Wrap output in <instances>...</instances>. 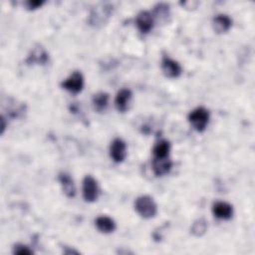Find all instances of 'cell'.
<instances>
[{
	"label": "cell",
	"mask_w": 255,
	"mask_h": 255,
	"mask_svg": "<svg viewBox=\"0 0 255 255\" xmlns=\"http://www.w3.org/2000/svg\"><path fill=\"white\" fill-rule=\"evenodd\" d=\"M188 121L196 131L202 132L208 125L209 112L203 107H198L189 113Z\"/></svg>",
	"instance_id": "cell-3"
},
{
	"label": "cell",
	"mask_w": 255,
	"mask_h": 255,
	"mask_svg": "<svg viewBox=\"0 0 255 255\" xmlns=\"http://www.w3.org/2000/svg\"><path fill=\"white\" fill-rule=\"evenodd\" d=\"M13 253L17 255H31L33 254V250L24 244L18 243L15 244L13 247Z\"/></svg>",
	"instance_id": "cell-20"
},
{
	"label": "cell",
	"mask_w": 255,
	"mask_h": 255,
	"mask_svg": "<svg viewBox=\"0 0 255 255\" xmlns=\"http://www.w3.org/2000/svg\"><path fill=\"white\" fill-rule=\"evenodd\" d=\"M109 94L105 92H99L95 94L92 99L94 109L99 113H103L104 111H106L109 105Z\"/></svg>",
	"instance_id": "cell-16"
},
{
	"label": "cell",
	"mask_w": 255,
	"mask_h": 255,
	"mask_svg": "<svg viewBox=\"0 0 255 255\" xmlns=\"http://www.w3.org/2000/svg\"><path fill=\"white\" fill-rule=\"evenodd\" d=\"M154 24V18L152 13L148 11H140L135 18V25L140 33L147 34L150 32Z\"/></svg>",
	"instance_id": "cell-9"
},
{
	"label": "cell",
	"mask_w": 255,
	"mask_h": 255,
	"mask_svg": "<svg viewBox=\"0 0 255 255\" xmlns=\"http://www.w3.org/2000/svg\"><path fill=\"white\" fill-rule=\"evenodd\" d=\"M170 150V143L168 140L161 139L155 143L152 148V155L154 158H164L168 157Z\"/></svg>",
	"instance_id": "cell-17"
},
{
	"label": "cell",
	"mask_w": 255,
	"mask_h": 255,
	"mask_svg": "<svg viewBox=\"0 0 255 255\" xmlns=\"http://www.w3.org/2000/svg\"><path fill=\"white\" fill-rule=\"evenodd\" d=\"M180 4H181L185 9L191 10V9H194V8L197 7L198 2H197V1H183V2H180Z\"/></svg>",
	"instance_id": "cell-22"
},
{
	"label": "cell",
	"mask_w": 255,
	"mask_h": 255,
	"mask_svg": "<svg viewBox=\"0 0 255 255\" xmlns=\"http://www.w3.org/2000/svg\"><path fill=\"white\" fill-rule=\"evenodd\" d=\"M190 230H191V233L196 237H200L204 235L205 232L207 231V221L204 218L196 219L191 225Z\"/></svg>",
	"instance_id": "cell-19"
},
{
	"label": "cell",
	"mask_w": 255,
	"mask_h": 255,
	"mask_svg": "<svg viewBox=\"0 0 255 255\" xmlns=\"http://www.w3.org/2000/svg\"><path fill=\"white\" fill-rule=\"evenodd\" d=\"M134 209L137 214L144 219H150L154 217L157 212L156 203L149 195L138 196L134 201Z\"/></svg>",
	"instance_id": "cell-1"
},
{
	"label": "cell",
	"mask_w": 255,
	"mask_h": 255,
	"mask_svg": "<svg viewBox=\"0 0 255 255\" xmlns=\"http://www.w3.org/2000/svg\"><path fill=\"white\" fill-rule=\"evenodd\" d=\"M61 87L73 94L80 93L84 88V77L82 73L79 71L73 72L65 81L62 82Z\"/></svg>",
	"instance_id": "cell-5"
},
{
	"label": "cell",
	"mask_w": 255,
	"mask_h": 255,
	"mask_svg": "<svg viewBox=\"0 0 255 255\" xmlns=\"http://www.w3.org/2000/svg\"><path fill=\"white\" fill-rule=\"evenodd\" d=\"M152 16H153V18H155L157 20L165 21L167 19V17L169 16V6H168V4L158 3L157 5H155Z\"/></svg>",
	"instance_id": "cell-18"
},
{
	"label": "cell",
	"mask_w": 255,
	"mask_h": 255,
	"mask_svg": "<svg viewBox=\"0 0 255 255\" xmlns=\"http://www.w3.org/2000/svg\"><path fill=\"white\" fill-rule=\"evenodd\" d=\"M95 225L97 227V229L102 232V233H105V234H108V233H112L116 230L117 228V225H116V222L113 218L109 217V216H106V215H101V216H98L96 218V221H95Z\"/></svg>",
	"instance_id": "cell-14"
},
{
	"label": "cell",
	"mask_w": 255,
	"mask_h": 255,
	"mask_svg": "<svg viewBox=\"0 0 255 255\" xmlns=\"http://www.w3.org/2000/svg\"><path fill=\"white\" fill-rule=\"evenodd\" d=\"M58 179H59V182L62 186V189H63V192L65 193V195L69 198L74 197L76 195V186H75L74 180L71 177V175L67 172L62 171L59 173Z\"/></svg>",
	"instance_id": "cell-11"
},
{
	"label": "cell",
	"mask_w": 255,
	"mask_h": 255,
	"mask_svg": "<svg viewBox=\"0 0 255 255\" xmlns=\"http://www.w3.org/2000/svg\"><path fill=\"white\" fill-rule=\"evenodd\" d=\"M44 4H45V1H42V0H29L25 3L26 8L30 11L36 10V9L42 7Z\"/></svg>",
	"instance_id": "cell-21"
},
{
	"label": "cell",
	"mask_w": 255,
	"mask_h": 255,
	"mask_svg": "<svg viewBox=\"0 0 255 255\" xmlns=\"http://www.w3.org/2000/svg\"><path fill=\"white\" fill-rule=\"evenodd\" d=\"M63 253L64 254H78L79 252L74 250V249H71V248L65 246V247H63Z\"/></svg>",
	"instance_id": "cell-23"
},
{
	"label": "cell",
	"mask_w": 255,
	"mask_h": 255,
	"mask_svg": "<svg viewBox=\"0 0 255 255\" xmlns=\"http://www.w3.org/2000/svg\"><path fill=\"white\" fill-rule=\"evenodd\" d=\"M113 5L100 4L92 9L89 16V24L93 27H101L105 25L113 13Z\"/></svg>",
	"instance_id": "cell-2"
},
{
	"label": "cell",
	"mask_w": 255,
	"mask_h": 255,
	"mask_svg": "<svg viewBox=\"0 0 255 255\" xmlns=\"http://www.w3.org/2000/svg\"><path fill=\"white\" fill-rule=\"evenodd\" d=\"M213 29L218 34H223L229 31L232 26L231 18L226 14H218L213 18L212 21Z\"/></svg>",
	"instance_id": "cell-12"
},
{
	"label": "cell",
	"mask_w": 255,
	"mask_h": 255,
	"mask_svg": "<svg viewBox=\"0 0 255 255\" xmlns=\"http://www.w3.org/2000/svg\"><path fill=\"white\" fill-rule=\"evenodd\" d=\"M100 193L97 180L92 175H86L83 179V197L87 202H94Z\"/></svg>",
	"instance_id": "cell-4"
},
{
	"label": "cell",
	"mask_w": 255,
	"mask_h": 255,
	"mask_svg": "<svg viewBox=\"0 0 255 255\" xmlns=\"http://www.w3.org/2000/svg\"><path fill=\"white\" fill-rule=\"evenodd\" d=\"M212 213L218 219L228 220L233 215V207L228 202L216 201L212 205Z\"/></svg>",
	"instance_id": "cell-10"
},
{
	"label": "cell",
	"mask_w": 255,
	"mask_h": 255,
	"mask_svg": "<svg viewBox=\"0 0 255 255\" xmlns=\"http://www.w3.org/2000/svg\"><path fill=\"white\" fill-rule=\"evenodd\" d=\"M131 99V92L128 89H121L115 99V105L119 112L125 113L128 109V104Z\"/></svg>",
	"instance_id": "cell-13"
},
{
	"label": "cell",
	"mask_w": 255,
	"mask_h": 255,
	"mask_svg": "<svg viewBox=\"0 0 255 255\" xmlns=\"http://www.w3.org/2000/svg\"><path fill=\"white\" fill-rule=\"evenodd\" d=\"M172 162L169 157L154 158L152 159V170L156 176H162L169 172L171 169Z\"/></svg>",
	"instance_id": "cell-15"
},
{
	"label": "cell",
	"mask_w": 255,
	"mask_h": 255,
	"mask_svg": "<svg viewBox=\"0 0 255 255\" xmlns=\"http://www.w3.org/2000/svg\"><path fill=\"white\" fill-rule=\"evenodd\" d=\"M160 67H161V71H162L163 75L169 79L178 78L182 72V69H181V66L179 65V63L177 61L169 58L168 56L162 57Z\"/></svg>",
	"instance_id": "cell-6"
},
{
	"label": "cell",
	"mask_w": 255,
	"mask_h": 255,
	"mask_svg": "<svg viewBox=\"0 0 255 255\" xmlns=\"http://www.w3.org/2000/svg\"><path fill=\"white\" fill-rule=\"evenodd\" d=\"M110 155L112 159L117 163L125 160L127 155V144L122 138L117 137L111 142Z\"/></svg>",
	"instance_id": "cell-8"
},
{
	"label": "cell",
	"mask_w": 255,
	"mask_h": 255,
	"mask_svg": "<svg viewBox=\"0 0 255 255\" xmlns=\"http://www.w3.org/2000/svg\"><path fill=\"white\" fill-rule=\"evenodd\" d=\"M5 128H6V124H5V118L4 116L1 117V134H3L4 130H5Z\"/></svg>",
	"instance_id": "cell-24"
},
{
	"label": "cell",
	"mask_w": 255,
	"mask_h": 255,
	"mask_svg": "<svg viewBox=\"0 0 255 255\" xmlns=\"http://www.w3.org/2000/svg\"><path fill=\"white\" fill-rule=\"evenodd\" d=\"M49 62V54L41 45H36L29 53L26 63L28 65H46Z\"/></svg>",
	"instance_id": "cell-7"
}]
</instances>
